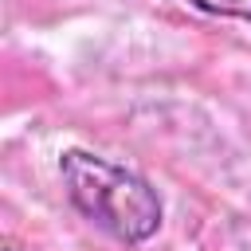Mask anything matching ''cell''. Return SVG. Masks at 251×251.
<instances>
[{"mask_svg":"<svg viewBox=\"0 0 251 251\" xmlns=\"http://www.w3.org/2000/svg\"><path fill=\"white\" fill-rule=\"evenodd\" d=\"M59 176L71 204L118 243H145L157 235L161 200L145 176L86 149H67L59 157Z\"/></svg>","mask_w":251,"mask_h":251,"instance_id":"obj_1","label":"cell"},{"mask_svg":"<svg viewBox=\"0 0 251 251\" xmlns=\"http://www.w3.org/2000/svg\"><path fill=\"white\" fill-rule=\"evenodd\" d=\"M192 8L208 16H231V20H251V0H188Z\"/></svg>","mask_w":251,"mask_h":251,"instance_id":"obj_2","label":"cell"},{"mask_svg":"<svg viewBox=\"0 0 251 251\" xmlns=\"http://www.w3.org/2000/svg\"><path fill=\"white\" fill-rule=\"evenodd\" d=\"M4 251H12V247H4Z\"/></svg>","mask_w":251,"mask_h":251,"instance_id":"obj_3","label":"cell"}]
</instances>
